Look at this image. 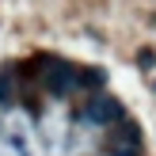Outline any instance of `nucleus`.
I'll list each match as a JSON object with an SVG mask.
<instances>
[{
  "label": "nucleus",
  "mask_w": 156,
  "mask_h": 156,
  "mask_svg": "<svg viewBox=\"0 0 156 156\" xmlns=\"http://www.w3.org/2000/svg\"><path fill=\"white\" fill-rule=\"evenodd\" d=\"M88 114L91 122H99V126H111V122H122V107L114 103V99H107V95H99V99H91L88 103Z\"/></svg>",
  "instance_id": "obj_1"
},
{
  "label": "nucleus",
  "mask_w": 156,
  "mask_h": 156,
  "mask_svg": "<svg viewBox=\"0 0 156 156\" xmlns=\"http://www.w3.org/2000/svg\"><path fill=\"white\" fill-rule=\"evenodd\" d=\"M46 84H50V91H53V95H69V91L76 88V76H73V69H65V65H50V76H46Z\"/></svg>",
  "instance_id": "obj_2"
},
{
  "label": "nucleus",
  "mask_w": 156,
  "mask_h": 156,
  "mask_svg": "<svg viewBox=\"0 0 156 156\" xmlns=\"http://www.w3.org/2000/svg\"><path fill=\"white\" fill-rule=\"evenodd\" d=\"M111 156H137V149H133V145H114Z\"/></svg>",
  "instance_id": "obj_3"
},
{
  "label": "nucleus",
  "mask_w": 156,
  "mask_h": 156,
  "mask_svg": "<svg viewBox=\"0 0 156 156\" xmlns=\"http://www.w3.org/2000/svg\"><path fill=\"white\" fill-rule=\"evenodd\" d=\"M0 103H12V91H8V76H0Z\"/></svg>",
  "instance_id": "obj_4"
}]
</instances>
